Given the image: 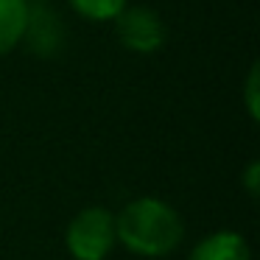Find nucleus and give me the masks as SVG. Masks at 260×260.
<instances>
[{
    "mask_svg": "<svg viewBox=\"0 0 260 260\" xmlns=\"http://www.w3.org/2000/svg\"><path fill=\"white\" fill-rule=\"evenodd\" d=\"M115 235L137 257H165L185 238V224L168 202L143 196L115 215Z\"/></svg>",
    "mask_w": 260,
    "mask_h": 260,
    "instance_id": "1",
    "label": "nucleus"
},
{
    "mask_svg": "<svg viewBox=\"0 0 260 260\" xmlns=\"http://www.w3.org/2000/svg\"><path fill=\"white\" fill-rule=\"evenodd\" d=\"M115 243V215L107 207L79 210L64 230V246L73 260H107Z\"/></svg>",
    "mask_w": 260,
    "mask_h": 260,
    "instance_id": "2",
    "label": "nucleus"
},
{
    "mask_svg": "<svg viewBox=\"0 0 260 260\" xmlns=\"http://www.w3.org/2000/svg\"><path fill=\"white\" fill-rule=\"evenodd\" d=\"M112 23L118 42L132 53H157L168 37L162 17L148 6H126Z\"/></svg>",
    "mask_w": 260,
    "mask_h": 260,
    "instance_id": "3",
    "label": "nucleus"
},
{
    "mask_svg": "<svg viewBox=\"0 0 260 260\" xmlns=\"http://www.w3.org/2000/svg\"><path fill=\"white\" fill-rule=\"evenodd\" d=\"M34 56L51 59L64 48V25L62 17L45 3H28V20H25L23 42Z\"/></svg>",
    "mask_w": 260,
    "mask_h": 260,
    "instance_id": "4",
    "label": "nucleus"
},
{
    "mask_svg": "<svg viewBox=\"0 0 260 260\" xmlns=\"http://www.w3.org/2000/svg\"><path fill=\"white\" fill-rule=\"evenodd\" d=\"M187 260H252V249H249L246 238L241 232L218 230V232L204 235L193 246Z\"/></svg>",
    "mask_w": 260,
    "mask_h": 260,
    "instance_id": "5",
    "label": "nucleus"
},
{
    "mask_svg": "<svg viewBox=\"0 0 260 260\" xmlns=\"http://www.w3.org/2000/svg\"><path fill=\"white\" fill-rule=\"evenodd\" d=\"M31 0H0V56L12 53L23 42Z\"/></svg>",
    "mask_w": 260,
    "mask_h": 260,
    "instance_id": "6",
    "label": "nucleus"
},
{
    "mask_svg": "<svg viewBox=\"0 0 260 260\" xmlns=\"http://www.w3.org/2000/svg\"><path fill=\"white\" fill-rule=\"evenodd\" d=\"M68 3L79 17L92 20V23H112L129 6V0H68Z\"/></svg>",
    "mask_w": 260,
    "mask_h": 260,
    "instance_id": "7",
    "label": "nucleus"
},
{
    "mask_svg": "<svg viewBox=\"0 0 260 260\" xmlns=\"http://www.w3.org/2000/svg\"><path fill=\"white\" fill-rule=\"evenodd\" d=\"M243 104H246V112L252 120H260V68L252 64L246 76V84H243Z\"/></svg>",
    "mask_w": 260,
    "mask_h": 260,
    "instance_id": "8",
    "label": "nucleus"
},
{
    "mask_svg": "<svg viewBox=\"0 0 260 260\" xmlns=\"http://www.w3.org/2000/svg\"><path fill=\"white\" fill-rule=\"evenodd\" d=\"M243 187H246V193L252 199H257V193H260V162L257 159H252L246 165V171H243Z\"/></svg>",
    "mask_w": 260,
    "mask_h": 260,
    "instance_id": "9",
    "label": "nucleus"
}]
</instances>
